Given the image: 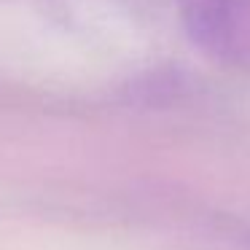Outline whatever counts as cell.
<instances>
[{
	"instance_id": "obj_1",
	"label": "cell",
	"mask_w": 250,
	"mask_h": 250,
	"mask_svg": "<svg viewBox=\"0 0 250 250\" xmlns=\"http://www.w3.org/2000/svg\"><path fill=\"white\" fill-rule=\"evenodd\" d=\"M180 17L205 54L250 65V0H180Z\"/></svg>"
}]
</instances>
